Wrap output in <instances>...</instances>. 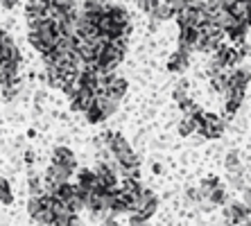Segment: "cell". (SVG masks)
Segmentation results:
<instances>
[{
	"label": "cell",
	"instance_id": "28",
	"mask_svg": "<svg viewBox=\"0 0 251 226\" xmlns=\"http://www.w3.org/2000/svg\"><path fill=\"white\" fill-rule=\"evenodd\" d=\"M136 2H138V7H140V9H143L145 14H152L154 9H156L161 2H163V0H136Z\"/></svg>",
	"mask_w": 251,
	"mask_h": 226
},
{
	"label": "cell",
	"instance_id": "37",
	"mask_svg": "<svg viewBox=\"0 0 251 226\" xmlns=\"http://www.w3.org/2000/svg\"><path fill=\"white\" fill-rule=\"evenodd\" d=\"M0 5L5 7V9H14L18 5V0H0Z\"/></svg>",
	"mask_w": 251,
	"mask_h": 226
},
{
	"label": "cell",
	"instance_id": "10",
	"mask_svg": "<svg viewBox=\"0 0 251 226\" xmlns=\"http://www.w3.org/2000/svg\"><path fill=\"white\" fill-rule=\"evenodd\" d=\"M52 163H57V165H68L70 170L77 168V158H75V154H73L68 147H54Z\"/></svg>",
	"mask_w": 251,
	"mask_h": 226
},
{
	"label": "cell",
	"instance_id": "17",
	"mask_svg": "<svg viewBox=\"0 0 251 226\" xmlns=\"http://www.w3.org/2000/svg\"><path fill=\"white\" fill-rule=\"evenodd\" d=\"M95 172L93 170H88V168H84V170H79L77 172V186H82V188H86V190H95Z\"/></svg>",
	"mask_w": 251,
	"mask_h": 226
},
{
	"label": "cell",
	"instance_id": "13",
	"mask_svg": "<svg viewBox=\"0 0 251 226\" xmlns=\"http://www.w3.org/2000/svg\"><path fill=\"white\" fill-rule=\"evenodd\" d=\"M228 12H231V16L238 18L240 23H245L251 27V12H249V7H247L245 0H238V2H233V5L228 7Z\"/></svg>",
	"mask_w": 251,
	"mask_h": 226
},
{
	"label": "cell",
	"instance_id": "36",
	"mask_svg": "<svg viewBox=\"0 0 251 226\" xmlns=\"http://www.w3.org/2000/svg\"><path fill=\"white\" fill-rule=\"evenodd\" d=\"M102 226H120L116 222V217L113 215H104V222H102Z\"/></svg>",
	"mask_w": 251,
	"mask_h": 226
},
{
	"label": "cell",
	"instance_id": "29",
	"mask_svg": "<svg viewBox=\"0 0 251 226\" xmlns=\"http://www.w3.org/2000/svg\"><path fill=\"white\" fill-rule=\"evenodd\" d=\"M228 181H231V186L233 188H242L245 186V179H242V170H235V172H228Z\"/></svg>",
	"mask_w": 251,
	"mask_h": 226
},
{
	"label": "cell",
	"instance_id": "1",
	"mask_svg": "<svg viewBox=\"0 0 251 226\" xmlns=\"http://www.w3.org/2000/svg\"><path fill=\"white\" fill-rule=\"evenodd\" d=\"M195 125H197V129L195 131L199 133V136H204L206 140H215V138H222L224 133V120L220 116H215V113H206V111H199V113H195L193 116Z\"/></svg>",
	"mask_w": 251,
	"mask_h": 226
},
{
	"label": "cell",
	"instance_id": "15",
	"mask_svg": "<svg viewBox=\"0 0 251 226\" xmlns=\"http://www.w3.org/2000/svg\"><path fill=\"white\" fill-rule=\"evenodd\" d=\"M18 52L16 43H14V39L9 34H7L5 29H0V59L5 57H12V54Z\"/></svg>",
	"mask_w": 251,
	"mask_h": 226
},
{
	"label": "cell",
	"instance_id": "20",
	"mask_svg": "<svg viewBox=\"0 0 251 226\" xmlns=\"http://www.w3.org/2000/svg\"><path fill=\"white\" fill-rule=\"evenodd\" d=\"M84 116H86V120L91 122V125H98V122L106 120V118H104V113H102V109H100V106L95 104V100H93V104H91L86 111H84Z\"/></svg>",
	"mask_w": 251,
	"mask_h": 226
},
{
	"label": "cell",
	"instance_id": "33",
	"mask_svg": "<svg viewBox=\"0 0 251 226\" xmlns=\"http://www.w3.org/2000/svg\"><path fill=\"white\" fill-rule=\"evenodd\" d=\"M165 2H168V5L172 7V9H175V14H176V12H181L183 7H186V0H165Z\"/></svg>",
	"mask_w": 251,
	"mask_h": 226
},
{
	"label": "cell",
	"instance_id": "9",
	"mask_svg": "<svg viewBox=\"0 0 251 226\" xmlns=\"http://www.w3.org/2000/svg\"><path fill=\"white\" fill-rule=\"evenodd\" d=\"M245 102V91H231L228 88L226 93H224V111H226V116H235L240 111Z\"/></svg>",
	"mask_w": 251,
	"mask_h": 226
},
{
	"label": "cell",
	"instance_id": "24",
	"mask_svg": "<svg viewBox=\"0 0 251 226\" xmlns=\"http://www.w3.org/2000/svg\"><path fill=\"white\" fill-rule=\"evenodd\" d=\"M12 201H14V195H12V188H9V181L0 179V203H12Z\"/></svg>",
	"mask_w": 251,
	"mask_h": 226
},
{
	"label": "cell",
	"instance_id": "5",
	"mask_svg": "<svg viewBox=\"0 0 251 226\" xmlns=\"http://www.w3.org/2000/svg\"><path fill=\"white\" fill-rule=\"evenodd\" d=\"M251 81V73L247 68H231V73H228V88L231 91H247V86H249Z\"/></svg>",
	"mask_w": 251,
	"mask_h": 226
},
{
	"label": "cell",
	"instance_id": "21",
	"mask_svg": "<svg viewBox=\"0 0 251 226\" xmlns=\"http://www.w3.org/2000/svg\"><path fill=\"white\" fill-rule=\"evenodd\" d=\"M206 199H208V201L213 203V206H224V203L228 201V195H226V190H224L222 186H217L215 190L210 192V195H208Z\"/></svg>",
	"mask_w": 251,
	"mask_h": 226
},
{
	"label": "cell",
	"instance_id": "4",
	"mask_svg": "<svg viewBox=\"0 0 251 226\" xmlns=\"http://www.w3.org/2000/svg\"><path fill=\"white\" fill-rule=\"evenodd\" d=\"M123 59H125V50H120V48H116L113 43H109V46L98 54V66H102V68H106V70H116Z\"/></svg>",
	"mask_w": 251,
	"mask_h": 226
},
{
	"label": "cell",
	"instance_id": "12",
	"mask_svg": "<svg viewBox=\"0 0 251 226\" xmlns=\"http://www.w3.org/2000/svg\"><path fill=\"white\" fill-rule=\"evenodd\" d=\"M104 14H109V18H111L116 25H120V27L131 23V18H129L127 9H125V7H120V5H113V2H111V5H106Z\"/></svg>",
	"mask_w": 251,
	"mask_h": 226
},
{
	"label": "cell",
	"instance_id": "35",
	"mask_svg": "<svg viewBox=\"0 0 251 226\" xmlns=\"http://www.w3.org/2000/svg\"><path fill=\"white\" fill-rule=\"evenodd\" d=\"M32 2H34V5H39V7H43V9H50L57 0H32Z\"/></svg>",
	"mask_w": 251,
	"mask_h": 226
},
{
	"label": "cell",
	"instance_id": "6",
	"mask_svg": "<svg viewBox=\"0 0 251 226\" xmlns=\"http://www.w3.org/2000/svg\"><path fill=\"white\" fill-rule=\"evenodd\" d=\"M199 39V29L195 27V25H183V27H179V48H181L183 52H193L195 43H197Z\"/></svg>",
	"mask_w": 251,
	"mask_h": 226
},
{
	"label": "cell",
	"instance_id": "25",
	"mask_svg": "<svg viewBox=\"0 0 251 226\" xmlns=\"http://www.w3.org/2000/svg\"><path fill=\"white\" fill-rule=\"evenodd\" d=\"M179 109H181V113H183V116H190V118H193L195 113H199V111H201V109H199V106L195 104V102H193V100H190V98L181 100V102H179Z\"/></svg>",
	"mask_w": 251,
	"mask_h": 226
},
{
	"label": "cell",
	"instance_id": "19",
	"mask_svg": "<svg viewBox=\"0 0 251 226\" xmlns=\"http://www.w3.org/2000/svg\"><path fill=\"white\" fill-rule=\"evenodd\" d=\"M116 163H118V165H125V168H129V165H140V158L136 156V151L129 147V150L116 154Z\"/></svg>",
	"mask_w": 251,
	"mask_h": 226
},
{
	"label": "cell",
	"instance_id": "2",
	"mask_svg": "<svg viewBox=\"0 0 251 226\" xmlns=\"http://www.w3.org/2000/svg\"><path fill=\"white\" fill-rule=\"evenodd\" d=\"M75 170H70L68 165H57V163H50V168H48L46 176H43V183H46V192H50L54 186L59 183H66V181L73 176Z\"/></svg>",
	"mask_w": 251,
	"mask_h": 226
},
{
	"label": "cell",
	"instance_id": "14",
	"mask_svg": "<svg viewBox=\"0 0 251 226\" xmlns=\"http://www.w3.org/2000/svg\"><path fill=\"white\" fill-rule=\"evenodd\" d=\"M210 77V88L215 91L217 95H224L228 91V73H224V70H220V73H213Z\"/></svg>",
	"mask_w": 251,
	"mask_h": 226
},
{
	"label": "cell",
	"instance_id": "34",
	"mask_svg": "<svg viewBox=\"0 0 251 226\" xmlns=\"http://www.w3.org/2000/svg\"><path fill=\"white\" fill-rule=\"evenodd\" d=\"M228 226H251V220H249V215H245V217H235L233 222Z\"/></svg>",
	"mask_w": 251,
	"mask_h": 226
},
{
	"label": "cell",
	"instance_id": "3",
	"mask_svg": "<svg viewBox=\"0 0 251 226\" xmlns=\"http://www.w3.org/2000/svg\"><path fill=\"white\" fill-rule=\"evenodd\" d=\"M70 98V109L75 111V113H84L88 106L93 104L95 100V93L91 88H84V86H75V91L68 95Z\"/></svg>",
	"mask_w": 251,
	"mask_h": 226
},
{
	"label": "cell",
	"instance_id": "22",
	"mask_svg": "<svg viewBox=\"0 0 251 226\" xmlns=\"http://www.w3.org/2000/svg\"><path fill=\"white\" fill-rule=\"evenodd\" d=\"M195 129H197V125H195V120L190 116H183L181 122H179V136H183V138H188V136H193Z\"/></svg>",
	"mask_w": 251,
	"mask_h": 226
},
{
	"label": "cell",
	"instance_id": "32",
	"mask_svg": "<svg viewBox=\"0 0 251 226\" xmlns=\"http://www.w3.org/2000/svg\"><path fill=\"white\" fill-rule=\"evenodd\" d=\"M186 197L190 201H201V195H199V188H188L186 190Z\"/></svg>",
	"mask_w": 251,
	"mask_h": 226
},
{
	"label": "cell",
	"instance_id": "26",
	"mask_svg": "<svg viewBox=\"0 0 251 226\" xmlns=\"http://www.w3.org/2000/svg\"><path fill=\"white\" fill-rule=\"evenodd\" d=\"M186 98H188V81L181 79L175 86V91H172V100H175V102H181V100H186Z\"/></svg>",
	"mask_w": 251,
	"mask_h": 226
},
{
	"label": "cell",
	"instance_id": "16",
	"mask_svg": "<svg viewBox=\"0 0 251 226\" xmlns=\"http://www.w3.org/2000/svg\"><path fill=\"white\" fill-rule=\"evenodd\" d=\"M150 18H152V21H156V23H163V21H170V18H175V9H172V7L168 5V2H161V5L156 7V9H154L152 14H150Z\"/></svg>",
	"mask_w": 251,
	"mask_h": 226
},
{
	"label": "cell",
	"instance_id": "8",
	"mask_svg": "<svg viewBox=\"0 0 251 226\" xmlns=\"http://www.w3.org/2000/svg\"><path fill=\"white\" fill-rule=\"evenodd\" d=\"M188 68H190V54L183 52L181 48L170 54V59H168V70L170 73H186Z\"/></svg>",
	"mask_w": 251,
	"mask_h": 226
},
{
	"label": "cell",
	"instance_id": "38",
	"mask_svg": "<svg viewBox=\"0 0 251 226\" xmlns=\"http://www.w3.org/2000/svg\"><path fill=\"white\" fill-rule=\"evenodd\" d=\"M25 161H27V163H34V154H32V151H25Z\"/></svg>",
	"mask_w": 251,
	"mask_h": 226
},
{
	"label": "cell",
	"instance_id": "27",
	"mask_svg": "<svg viewBox=\"0 0 251 226\" xmlns=\"http://www.w3.org/2000/svg\"><path fill=\"white\" fill-rule=\"evenodd\" d=\"M156 206H158V201H156V199H152V201L145 203V206H143L140 210H136V213H138L140 217H145V220H150V217H152V215L156 213Z\"/></svg>",
	"mask_w": 251,
	"mask_h": 226
},
{
	"label": "cell",
	"instance_id": "23",
	"mask_svg": "<svg viewBox=\"0 0 251 226\" xmlns=\"http://www.w3.org/2000/svg\"><path fill=\"white\" fill-rule=\"evenodd\" d=\"M224 165H226L228 172H235V170H242V163H240V154L238 151H228L226 158H224Z\"/></svg>",
	"mask_w": 251,
	"mask_h": 226
},
{
	"label": "cell",
	"instance_id": "7",
	"mask_svg": "<svg viewBox=\"0 0 251 226\" xmlns=\"http://www.w3.org/2000/svg\"><path fill=\"white\" fill-rule=\"evenodd\" d=\"M127 88H129L127 79H123V77H113V79L104 86V91H102V93H104L106 98H111L113 102H120V100L127 95Z\"/></svg>",
	"mask_w": 251,
	"mask_h": 226
},
{
	"label": "cell",
	"instance_id": "11",
	"mask_svg": "<svg viewBox=\"0 0 251 226\" xmlns=\"http://www.w3.org/2000/svg\"><path fill=\"white\" fill-rule=\"evenodd\" d=\"M247 29H249V25H245V23H240V21H235L233 25H228V27L224 29V34H226L228 39L233 41L235 46H242V43H245V39H247Z\"/></svg>",
	"mask_w": 251,
	"mask_h": 226
},
{
	"label": "cell",
	"instance_id": "30",
	"mask_svg": "<svg viewBox=\"0 0 251 226\" xmlns=\"http://www.w3.org/2000/svg\"><path fill=\"white\" fill-rule=\"evenodd\" d=\"M129 226H150V220L140 217L138 213H129Z\"/></svg>",
	"mask_w": 251,
	"mask_h": 226
},
{
	"label": "cell",
	"instance_id": "18",
	"mask_svg": "<svg viewBox=\"0 0 251 226\" xmlns=\"http://www.w3.org/2000/svg\"><path fill=\"white\" fill-rule=\"evenodd\" d=\"M217 186H222V183H220V179H217L215 174H208V176H204V181L199 183V195H201V199L208 197V195L215 190Z\"/></svg>",
	"mask_w": 251,
	"mask_h": 226
},
{
	"label": "cell",
	"instance_id": "31",
	"mask_svg": "<svg viewBox=\"0 0 251 226\" xmlns=\"http://www.w3.org/2000/svg\"><path fill=\"white\" fill-rule=\"evenodd\" d=\"M240 201L247 203V206L251 208V188H247V186L240 188Z\"/></svg>",
	"mask_w": 251,
	"mask_h": 226
}]
</instances>
